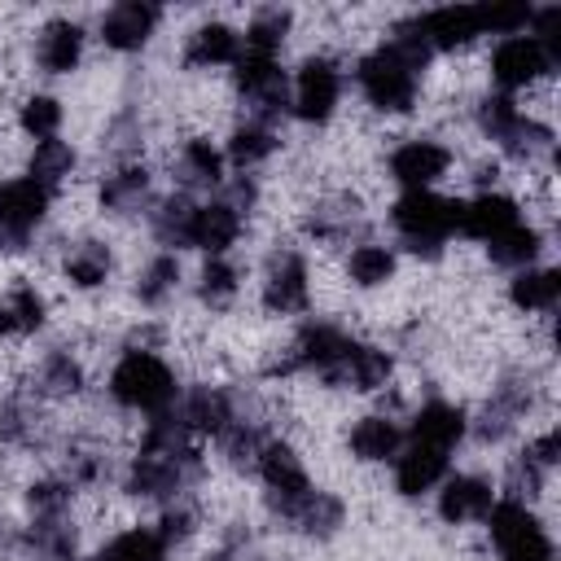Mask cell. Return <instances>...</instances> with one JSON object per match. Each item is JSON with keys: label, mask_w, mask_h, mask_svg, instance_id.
<instances>
[{"label": "cell", "mask_w": 561, "mask_h": 561, "mask_svg": "<svg viewBox=\"0 0 561 561\" xmlns=\"http://www.w3.org/2000/svg\"><path fill=\"white\" fill-rule=\"evenodd\" d=\"M456 215H460V197H443L434 188H403L386 206L399 245L425 263H438L447 254V241L456 237Z\"/></svg>", "instance_id": "1"}, {"label": "cell", "mask_w": 561, "mask_h": 561, "mask_svg": "<svg viewBox=\"0 0 561 561\" xmlns=\"http://www.w3.org/2000/svg\"><path fill=\"white\" fill-rule=\"evenodd\" d=\"M105 394L123 412L158 416L180 399V373L158 351H123L105 377Z\"/></svg>", "instance_id": "2"}, {"label": "cell", "mask_w": 561, "mask_h": 561, "mask_svg": "<svg viewBox=\"0 0 561 561\" xmlns=\"http://www.w3.org/2000/svg\"><path fill=\"white\" fill-rule=\"evenodd\" d=\"M535 399H539V377H535V368H526V364L504 368V373L495 377L486 403L469 416V434H473V443H482V447H500L504 438H513L517 425L530 416Z\"/></svg>", "instance_id": "3"}, {"label": "cell", "mask_w": 561, "mask_h": 561, "mask_svg": "<svg viewBox=\"0 0 561 561\" xmlns=\"http://www.w3.org/2000/svg\"><path fill=\"white\" fill-rule=\"evenodd\" d=\"M206 473H210V465H206V456L197 447L184 451V456L136 451L127 460V469H123V491L131 500H158V504H167V500H175L184 491H197L206 482Z\"/></svg>", "instance_id": "4"}, {"label": "cell", "mask_w": 561, "mask_h": 561, "mask_svg": "<svg viewBox=\"0 0 561 561\" xmlns=\"http://www.w3.org/2000/svg\"><path fill=\"white\" fill-rule=\"evenodd\" d=\"M482 526H486L500 561H557V543H552V535L543 530V522L530 504L495 495Z\"/></svg>", "instance_id": "5"}, {"label": "cell", "mask_w": 561, "mask_h": 561, "mask_svg": "<svg viewBox=\"0 0 561 561\" xmlns=\"http://www.w3.org/2000/svg\"><path fill=\"white\" fill-rule=\"evenodd\" d=\"M355 88H359V96L377 110V114H412L416 110V101H421V75H412L408 66H399L381 44L377 48H368V53H359L355 57Z\"/></svg>", "instance_id": "6"}, {"label": "cell", "mask_w": 561, "mask_h": 561, "mask_svg": "<svg viewBox=\"0 0 561 561\" xmlns=\"http://www.w3.org/2000/svg\"><path fill=\"white\" fill-rule=\"evenodd\" d=\"M232 92H237L250 123L276 127L280 114H289V70L276 57L241 53L232 66Z\"/></svg>", "instance_id": "7"}, {"label": "cell", "mask_w": 561, "mask_h": 561, "mask_svg": "<svg viewBox=\"0 0 561 561\" xmlns=\"http://www.w3.org/2000/svg\"><path fill=\"white\" fill-rule=\"evenodd\" d=\"M342 105V66L329 53H307L289 75V114L307 127H324Z\"/></svg>", "instance_id": "8"}, {"label": "cell", "mask_w": 561, "mask_h": 561, "mask_svg": "<svg viewBox=\"0 0 561 561\" xmlns=\"http://www.w3.org/2000/svg\"><path fill=\"white\" fill-rule=\"evenodd\" d=\"M259 302L267 316H302L311 307V263L294 241H280L263 259Z\"/></svg>", "instance_id": "9"}, {"label": "cell", "mask_w": 561, "mask_h": 561, "mask_svg": "<svg viewBox=\"0 0 561 561\" xmlns=\"http://www.w3.org/2000/svg\"><path fill=\"white\" fill-rule=\"evenodd\" d=\"M53 193L26 175L0 184V254H22L31 250L35 228L48 219Z\"/></svg>", "instance_id": "10"}, {"label": "cell", "mask_w": 561, "mask_h": 561, "mask_svg": "<svg viewBox=\"0 0 561 561\" xmlns=\"http://www.w3.org/2000/svg\"><path fill=\"white\" fill-rule=\"evenodd\" d=\"M254 473H259L263 486H267V495H263L267 517H280L294 500H302V495L316 486L311 473H307V465H302V456H298V447H294L289 438H276V434L259 447Z\"/></svg>", "instance_id": "11"}, {"label": "cell", "mask_w": 561, "mask_h": 561, "mask_svg": "<svg viewBox=\"0 0 561 561\" xmlns=\"http://www.w3.org/2000/svg\"><path fill=\"white\" fill-rule=\"evenodd\" d=\"M302 232L316 245H359V241H368V210H364L359 193L333 188L311 202V210L302 215Z\"/></svg>", "instance_id": "12"}, {"label": "cell", "mask_w": 561, "mask_h": 561, "mask_svg": "<svg viewBox=\"0 0 561 561\" xmlns=\"http://www.w3.org/2000/svg\"><path fill=\"white\" fill-rule=\"evenodd\" d=\"M486 75L495 83V92L513 96L522 88H535L543 75H557V61L543 53V44H535L530 35H504L495 39V48L486 53Z\"/></svg>", "instance_id": "13"}, {"label": "cell", "mask_w": 561, "mask_h": 561, "mask_svg": "<svg viewBox=\"0 0 561 561\" xmlns=\"http://www.w3.org/2000/svg\"><path fill=\"white\" fill-rule=\"evenodd\" d=\"M316 377H320V386H329V390L377 394V390H386V386H390V377H394V351H386V346H377V342H359V337H355V346H351L337 364H329L324 373H316Z\"/></svg>", "instance_id": "14"}, {"label": "cell", "mask_w": 561, "mask_h": 561, "mask_svg": "<svg viewBox=\"0 0 561 561\" xmlns=\"http://www.w3.org/2000/svg\"><path fill=\"white\" fill-rule=\"evenodd\" d=\"M0 438L18 451H48L53 447L57 430H53V416L35 390L18 386L0 399Z\"/></svg>", "instance_id": "15"}, {"label": "cell", "mask_w": 561, "mask_h": 561, "mask_svg": "<svg viewBox=\"0 0 561 561\" xmlns=\"http://www.w3.org/2000/svg\"><path fill=\"white\" fill-rule=\"evenodd\" d=\"M451 149L438 140V136H408L390 149L386 158V171L399 188H434L447 171H451Z\"/></svg>", "instance_id": "16"}, {"label": "cell", "mask_w": 561, "mask_h": 561, "mask_svg": "<svg viewBox=\"0 0 561 561\" xmlns=\"http://www.w3.org/2000/svg\"><path fill=\"white\" fill-rule=\"evenodd\" d=\"M162 26V9L149 4V0H118L110 4L101 18H96V39L110 48V53H140L149 48V39L158 35Z\"/></svg>", "instance_id": "17"}, {"label": "cell", "mask_w": 561, "mask_h": 561, "mask_svg": "<svg viewBox=\"0 0 561 561\" xmlns=\"http://www.w3.org/2000/svg\"><path fill=\"white\" fill-rule=\"evenodd\" d=\"M83 44H88V31L79 18H48L31 39V66L48 79L75 75L83 61Z\"/></svg>", "instance_id": "18"}, {"label": "cell", "mask_w": 561, "mask_h": 561, "mask_svg": "<svg viewBox=\"0 0 561 561\" xmlns=\"http://www.w3.org/2000/svg\"><path fill=\"white\" fill-rule=\"evenodd\" d=\"M522 224V202L513 193L500 188H478L473 197H460V215H456V232L469 241H495L500 232Z\"/></svg>", "instance_id": "19"}, {"label": "cell", "mask_w": 561, "mask_h": 561, "mask_svg": "<svg viewBox=\"0 0 561 561\" xmlns=\"http://www.w3.org/2000/svg\"><path fill=\"white\" fill-rule=\"evenodd\" d=\"M96 206L114 219H131V215H145L153 206V171L136 158V162H114V171L101 175V188H96Z\"/></svg>", "instance_id": "20"}, {"label": "cell", "mask_w": 561, "mask_h": 561, "mask_svg": "<svg viewBox=\"0 0 561 561\" xmlns=\"http://www.w3.org/2000/svg\"><path fill=\"white\" fill-rule=\"evenodd\" d=\"M408 434V443H416V447H434V451H456L465 438H469V412L460 408V403H451V399H425L416 412H412V425L403 430Z\"/></svg>", "instance_id": "21"}, {"label": "cell", "mask_w": 561, "mask_h": 561, "mask_svg": "<svg viewBox=\"0 0 561 561\" xmlns=\"http://www.w3.org/2000/svg\"><path fill=\"white\" fill-rule=\"evenodd\" d=\"M272 522H280L285 530H294V535H302V539H311V543H324V539H333L342 526H346V500L337 495V491H324V486H311L302 500H294L280 517H272Z\"/></svg>", "instance_id": "22"}, {"label": "cell", "mask_w": 561, "mask_h": 561, "mask_svg": "<svg viewBox=\"0 0 561 561\" xmlns=\"http://www.w3.org/2000/svg\"><path fill=\"white\" fill-rule=\"evenodd\" d=\"M241 31L224 18H202L188 35H184V48H180V61L188 70H219V66H237L241 57Z\"/></svg>", "instance_id": "23"}, {"label": "cell", "mask_w": 561, "mask_h": 561, "mask_svg": "<svg viewBox=\"0 0 561 561\" xmlns=\"http://www.w3.org/2000/svg\"><path fill=\"white\" fill-rule=\"evenodd\" d=\"M495 495H500V491H495L491 478H482V473H447V478L438 482L434 508H438V517H443L447 526H469V522H482V517L491 513Z\"/></svg>", "instance_id": "24"}, {"label": "cell", "mask_w": 561, "mask_h": 561, "mask_svg": "<svg viewBox=\"0 0 561 561\" xmlns=\"http://www.w3.org/2000/svg\"><path fill=\"white\" fill-rule=\"evenodd\" d=\"M83 386H88V368H83V359H79L75 351H66V346H48V351L35 359L31 381H26V390H35L44 403L79 399Z\"/></svg>", "instance_id": "25"}, {"label": "cell", "mask_w": 561, "mask_h": 561, "mask_svg": "<svg viewBox=\"0 0 561 561\" xmlns=\"http://www.w3.org/2000/svg\"><path fill=\"white\" fill-rule=\"evenodd\" d=\"M403 443H408V434L394 421V412H364L346 430V451L359 465H386V460H394L403 451Z\"/></svg>", "instance_id": "26"}, {"label": "cell", "mask_w": 561, "mask_h": 561, "mask_svg": "<svg viewBox=\"0 0 561 561\" xmlns=\"http://www.w3.org/2000/svg\"><path fill=\"white\" fill-rule=\"evenodd\" d=\"M175 416L184 421V430H188L193 438H215V434L228 425V386H219V381L180 386Z\"/></svg>", "instance_id": "27"}, {"label": "cell", "mask_w": 561, "mask_h": 561, "mask_svg": "<svg viewBox=\"0 0 561 561\" xmlns=\"http://www.w3.org/2000/svg\"><path fill=\"white\" fill-rule=\"evenodd\" d=\"M75 491H96L114 473V456L96 434H75L61 443V469H57Z\"/></svg>", "instance_id": "28"}, {"label": "cell", "mask_w": 561, "mask_h": 561, "mask_svg": "<svg viewBox=\"0 0 561 561\" xmlns=\"http://www.w3.org/2000/svg\"><path fill=\"white\" fill-rule=\"evenodd\" d=\"M421 31L434 53H465L469 44L482 39V18H478V4H443L421 13Z\"/></svg>", "instance_id": "29"}, {"label": "cell", "mask_w": 561, "mask_h": 561, "mask_svg": "<svg viewBox=\"0 0 561 561\" xmlns=\"http://www.w3.org/2000/svg\"><path fill=\"white\" fill-rule=\"evenodd\" d=\"M224 149L210 136H188L180 140V149L171 153V171L180 180V193H197V188H219L224 184Z\"/></svg>", "instance_id": "30"}, {"label": "cell", "mask_w": 561, "mask_h": 561, "mask_svg": "<svg viewBox=\"0 0 561 561\" xmlns=\"http://www.w3.org/2000/svg\"><path fill=\"white\" fill-rule=\"evenodd\" d=\"M193 215H197V202L193 193H180V188H171L167 197H153V206L145 210L149 232L167 254L193 250Z\"/></svg>", "instance_id": "31"}, {"label": "cell", "mask_w": 561, "mask_h": 561, "mask_svg": "<svg viewBox=\"0 0 561 561\" xmlns=\"http://www.w3.org/2000/svg\"><path fill=\"white\" fill-rule=\"evenodd\" d=\"M390 465H394V491H399L403 500L430 495V491L451 473V456H447V451L416 447V443H408Z\"/></svg>", "instance_id": "32"}, {"label": "cell", "mask_w": 561, "mask_h": 561, "mask_svg": "<svg viewBox=\"0 0 561 561\" xmlns=\"http://www.w3.org/2000/svg\"><path fill=\"white\" fill-rule=\"evenodd\" d=\"M110 276H114V250H110V241H101V237H79V241L66 245V254H61V280H66L70 289L92 294V289H101Z\"/></svg>", "instance_id": "33"}, {"label": "cell", "mask_w": 561, "mask_h": 561, "mask_svg": "<svg viewBox=\"0 0 561 561\" xmlns=\"http://www.w3.org/2000/svg\"><path fill=\"white\" fill-rule=\"evenodd\" d=\"M44 324H48V298L31 280H13L0 294V337L4 342H18V337L39 333Z\"/></svg>", "instance_id": "34"}, {"label": "cell", "mask_w": 561, "mask_h": 561, "mask_svg": "<svg viewBox=\"0 0 561 561\" xmlns=\"http://www.w3.org/2000/svg\"><path fill=\"white\" fill-rule=\"evenodd\" d=\"M245 232V219L237 210H228L219 197L215 202H202L197 215H193V250H202L206 259H224Z\"/></svg>", "instance_id": "35"}, {"label": "cell", "mask_w": 561, "mask_h": 561, "mask_svg": "<svg viewBox=\"0 0 561 561\" xmlns=\"http://www.w3.org/2000/svg\"><path fill=\"white\" fill-rule=\"evenodd\" d=\"M508 302L522 316H552L561 302V267H522L508 280Z\"/></svg>", "instance_id": "36"}, {"label": "cell", "mask_w": 561, "mask_h": 561, "mask_svg": "<svg viewBox=\"0 0 561 561\" xmlns=\"http://www.w3.org/2000/svg\"><path fill=\"white\" fill-rule=\"evenodd\" d=\"M276 149H280L276 127H263V123L241 118V123L228 131V140H224V162H232L237 171L254 175L263 162H272V158H276Z\"/></svg>", "instance_id": "37"}, {"label": "cell", "mask_w": 561, "mask_h": 561, "mask_svg": "<svg viewBox=\"0 0 561 561\" xmlns=\"http://www.w3.org/2000/svg\"><path fill=\"white\" fill-rule=\"evenodd\" d=\"M294 35V9L285 4H263L250 13L245 31H241V48L254 57H276Z\"/></svg>", "instance_id": "38"}, {"label": "cell", "mask_w": 561, "mask_h": 561, "mask_svg": "<svg viewBox=\"0 0 561 561\" xmlns=\"http://www.w3.org/2000/svg\"><path fill=\"white\" fill-rule=\"evenodd\" d=\"M75 171H79V149H75L70 140H61V136L39 140V145L26 153V180L44 184L48 193H57L61 184H70Z\"/></svg>", "instance_id": "39"}, {"label": "cell", "mask_w": 561, "mask_h": 561, "mask_svg": "<svg viewBox=\"0 0 561 561\" xmlns=\"http://www.w3.org/2000/svg\"><path fill=\"white\" fill-rule=\"evenodd\" d=\"M394 272H399V250L386 241H359L346 254V280L355 289H381L394 280Z\"/></svg>", "instance_id": "40"}, {"label": "cell", "mask_w": 561, "mask_h": 561, "mask_svg": "<svg viewBox=\"0 0 561 561\" xmlns=\"http://www.w3.org/2000/svg\"><path fill=\"white\" fill-rule=\"evenodd\" d=\"M175 289H180V259H175V254H167V250L149 254V259H145V267L136 272V285H131L136 302H140V307H149V311L167 307V302L175 298Z\"/></svg>", "instance_id": "41"}, {"label": "cell", "mask_w": 561, "mask_h": 561, "mask_svg": "<svg viewBox=\"0 0 561 561\" xmlns=\"http://www.w3.org/2000/svg\"><path fill=\"white\" fill-rule=\"evenodd\" d=\"M381 48H386L399 66H408L412 75H425L430 61H434V48H430V39H425V31H421V13H408V18L390 22V31L381 35Z\"/></svg>", "instance_id": "42"}, {"label": "cell", "mask_w": 561, "mask_h": 561, "mask_svg": "<svg viewBox=\"0 0 561 561\" xmlns=\"http://www.w3.org/2000/svg\"><path fill=\"white\" fill-rule=\"evenodd\" d=\"M543 245H548V237H543L535 224L522 219L517 228H508V232H500L495 241H486V259H491L495 267H513V272H522V267H535V263H539Z\"/></svg>", "instance_id": "43"}, {"label": "cell", "mask_w": 561, "mask_h": 561, "mask_svg": "<svg viewBox=\"0 0 561 561\" xmlns=\"http://www.w3.org/2000/svg\"><path fill=\"white\" fill-rule=\"evenodd\" d=\"M272 438V430L263 425H250V421H228L219 434H215V451L228 469L237 473H254V460H259V447Z\"/></svg>", "instance_id": "44"}, {"label": "cell", "mask_w": 561, "mask_h": 561, "mask_svg": "<svg viewBox=\"0 0 561 561\" xmlns=\"http://www.w3.org/2000/svg\"><path fill=\"white\" fill-rule=\"evenodd\" d=\"M197 530H202V504H197V491H184V495L167 500L162 513H158V522H153V535H158L167 548H184Z\"/></svg>", "instance_id": "45"}, {"label": "cell", "mask_w": 561, "mask_h": 561, "mask_svg": "<svg viewBox=\"0 0 561 561\" xmlns=\"http://www.w3.org/2000/svg\"><path fill=\"white\" fill-rule=\"evenodd\" d=\"M167 557H171V548L153 535V526H127V530L110 535L92 561H167Z\"/></svg>", "instance_id": "46"}, {"label": "cell", "mask_w": 561, "mask_h": 561, "mask_svg": "<svg viewBox=\"0 0 561 561\" xmlns=\"http://www.w3.org/2000/svg\"><path fill=\"white\" fill-rule=\"evenodd\" d=\"M193 289H197V302L206 311H228L237 302V294H241V272L228 259H206Z\"/></svg>", "instance_id": "47"}, {"label": "cell", "mask_w": 561, "mask_h": 561, "mask_svg": "<svg viewBox=\"0 0 561 561\" xmlns=\"http://www.w3.org/2000/svg\"><path fill=\"white\" fill-rule=\"evenodd\" d=\"M75 486L61 478V473H44V478H35L31 486H26V513H31V522H44V517H70L75 513Z\"/></svg>", "instance_id": "48"}, {"label": "cell", "mask_w": 561, "mask_h": 561, "mask_svg": "<svg viewBox=\"0 0 561 561\" xmlns=\"http://www.w3.org/2000/svg\"><path fill=\"white\" fill-rule=\"evenodd\" d=\"M61 123H66V105H61L53 92H31V96H22V105H18V127H22V136H31V140L39 145V140H53V136L61 131Z\"/></svg>", "instance_id": "49"}, {"label": "cell", "mask_w": 561, "mask_h": 561, "mask_svg": "<svg viewBox=\"0 0 561 561\" xmlns=\"http://www.w3.org/2000/svg\"><path fill=\"white\" fill-rule=\"evenodd\" d=\"M469 118H473V127L482 131V140L500 145V140L508 136V127L522 118V105H517L513 96H504V92H482V96H473Z\"/></svg>", "instance_id": "50"}, {"label": "cell", "mask_w": 561, "mask_h": 561, "mask_svg": "<svg viewBox=\"0 0 561 561\" xmlns=\"http://www.w3.org/2000/svg\"><path fill=\"white\" fill-rule=\"evenodd\" d=\"M101 149H110L118 162H136L140 149H145V123L136 110H118L101 136Z\"/></svg>", "instance_id": "51"}, {"label": "cell", "mask_w": 561, "mask_h": 561, "mask_svg": "<svg viewBox=\"0 0 561 561\" xmlns=\"http://www.w3.org/2000/svg\"><path fill=\"white\" fill-rule=\"evenodd\" d=\"M500 486H504V500H517V504L535 508V500L548 491V469H539L530 456H513Z\"/></svg>", "instance_id": "52"}, {"label": "cell", "mask_w": 561, "mask_h": 561, "mask_svg": "<svg viewBox=\"0 0 561 561\" xmlns=\"http://www.w3.org/2000/svg\"><path fill=\"white\" fill-rule=\"evenodd\" d=\"M530 13L535 4H522V0H500V4H478V18H482V35H526L530 26Z\"/></svg>", "instance_id": "53"}, {"label": "cell", "mask_w": 561, "mask_h": 561, "mask_svg": "<svg viewBox=\"0 0 561 561\" xmlns=\"http://www.w3.org/2000/svg\"><path fill=\"white\" fill-rule=\"evenodd\" d=\"M219 202H224L228 210H237L241 219H245V215H254V210H259V202H263L259 175H245V171L224 175V184H219Z\"/></svg>", "instance_id": "54"}, {"label": "cell", "mask_w": 561, "mask_h": 561, "mask_svg": "<svg viewBox=\"0 0 561 561\" xmlns=\"http://www.w3.org/2000/svg\"><path fill=\"white\" fill-rule=\"evenodd\" d=\"M522 456H530L539 469H548V473H552V469H557V460H561V430H557V425H548L543 434H535V438L526 443V451H522Z\"/></svg>", "instance_id": "55"}, {"label": "cell", "mask_w": 561, "mask_h": 561, "mask_svg": "<svg viewBox=\"0 0 561 561\" xmlns=\"http://www.w3.org/2000/svg\"><path fill=\"white\" fill-rule=\"evenodd\" d=\"M158 342H162L158 324H136L123 333V351H158Z\"/></svg>", "instance_id": "56"}, {"label": "cell", "mask_w": 561, "mask_h": 561, "mask_svg": "<svg viewBox=\"0 0 561 561\" xmlns=\"http://www.w3.org/2000/svg\"><path fill=\"white\" fill-rule=\"evenodd\" d=\"M70 561H92V557H70Z\"/></svg>", "instance_id": "57"}]
</instances>
